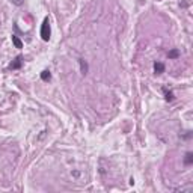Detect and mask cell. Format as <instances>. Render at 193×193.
I'll return each instance as SVG.
<instances>
[{"mask_svg":"<svg viewBox=\"0 0 193 193\" xmlns=\"http://www.w3.org/2000/svg\"><path fill=\"white\" fill-rule=\"evenodd\" d=\"M50 35H51V30H50L48 18H44L42 26H41V38H42L44 41H48V39H50Z\"/></svg>","mask_w":193,"mask_h":193,"instance_id":"6da1fadb","label":"cell"},{"mask_svg":"<svg viewBox=\"0 0 193 193\" xmlns=\"http://www.w3.org/2000/svg\"><path fill=\"white\" fill-rule=\"evenodd\" d=\"M41 79H42L44 82H48V80L51 79V74H50V71H47V69H45V71H42V73H41Z\"/></svg>","mask_w":193,"mask_h":193,"instance_id":"8992f818","label":"cell"},{"mask_svg":"<svg viewBox=\"0 0 193 193\" xmlns=\"http://www.w3.org/2000/svg\"><path fill=\"white\" fill-rule=\"evenodd\" d=\"M12 42H14V45H15L17 48H23V42L20 41V38H18V36L12 35Z\"/></svg>","mask_w":193,"mask_h":193,"instance_id":"5b68a950","label":"cell"},{"mask_svg":"<svg viewBox=\"0 0 193 193\" xmlns=\"http://www.w3.org/2000/svg\"><path fill=\"white\" fill-rule=\"evenodd\" d=\"M12 3H14L15 6H21L23 3H24V0H12Z\"/></svg>","mask_w":193,"mask_h":193,"instance_id":"30bf717a","label":"cell"},{"mask_svg":"<svg viewBox=\"0 0 193 193\" xmlns=\"http://www.w3.org/2000/svg\"><path fill=\"white\" fill-rule=\"evenodd\" d=\"M184 163H186L187 166L193 163V154H192V152H187V154H186V158H184Z\"/></svg>","mask_w":193,"mask_h":193,"instance_id":"52a82bcc","label":"cell"},{"mask_svg":"<svg viewBox=\"0 0 193 193\" xmlns=\"http://www.w3.org/2000/svg\"><path fill=\"white\" fill-rule=\"evenodd\" d=\"M20 66H21V56H17V57H15V60L11 64V68L12 69H18Z\"/></svg>","mask_w":193,"mask_h":193,"instance_id":"3957f363","label":"cell"},{"mask_svg":"<svg viewBox=\"0 0 193 193\" xmlns=\"http://www.w3.org/2000/svg\"><path fill=\"white\" fill-rule=\"evenodd\" d=\"M80 68H82V74H88V64L83 59H80Z\"/></svg>","mask_w":193,"mask_h":193,"instance_id":"ba28073f","label":"cell"},{"mask_svg":"<svg viewBox=\"0 0 193 193\" xmlns=\"http://www.w3.org/2000/svg\"><path fill=\"white\" fill-rule=\"evenodd\" d=\"M163 92H165V98H166V101H172L174 100V92L172 91H167V88H163Z\"/></svg>","mask_w":193,"mask_h":193,"instance_id":"277c9868","label":"cell"},{"mask_svg":"<svg viewBox=\"0 0 193 193\" xmlns=\"http://www.w3.org/2000/svg\"><path fill=\"white\" fill-rule=\"evenodd\" d=\"M180 56V51L178 50H171V51H169V59H176V57H178Z\"/></svg>","mask_w":193,"mask_h":193,"instance_id":"9c48e42d","label":"cell"},{"mask_svg":"<svg viewBox=\"0 0 193 193\" xmlns=\"http://www.w3.org/2000/svg\"><path fill=\"white\" fill-rule=\"evenodd\" d=\"M154 71H156V74H161V73H165V64H161V62H156V64H154Z\"/></svg>","mask_w":193,"mask_h":193,"instance_id":"7a4b0ae2","label":"cell"}]
</instances>
